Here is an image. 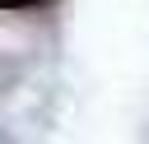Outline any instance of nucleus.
<instances>
[{
  "instance_id": "nucleus-1",
  "label": "nucleus",
  "mask_w": 149,
  "mask_h": 144,
  "mask_svg": "<svg viewBox=\"0 0 149 144\" xmlns=\"http://www.w3.org/2000/svg\"><path fill=\"white\" fill-rule=\"evenodd\" d=\"M56 0H0L5 14H28V9H51Z\"/></svg>"
}]
</instances>
